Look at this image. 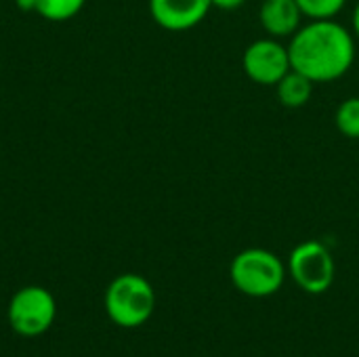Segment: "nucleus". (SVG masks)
<instances>
[{
    "label": "nucleus",
    "instance_id": "nucleus-9",
    "mask_svg": "<svg viewBox=\"0 0 359 357\" xmlns=\"http://www.w3.org/2000/svg\"><path fill=\"white\" fill-rule=\"evenodd\" d=\"M276 93H278V99L284 107L288 109H299V107H305L313 95V82L303 76L301 72L297 69H290L278 84H276Z\"/></svg>",
    "mask_w": 359,
    "mask_h": 357
},
{
    "label": "nucleus",
    "instance_id": "nucleus-15",
    "mask_svg": "<svg viewBox=\"0 0 359 357\" xmlns=\"http://www.w3.org/2000/svg\"><path fill=\"white\" fill-rule=\"evenodd\" d=\"M351 23H353V36L359 38V2L355 4V8H353V19H351Z\"/></svg>",
    "mask_w": 359,
    "mask_h": 357
},
{
    "label": "nucleus",
    "instance_id": "nucleus-14",
    "mask_svg": "<svg viewBox=\"0 0 359 357\" xmlns=\"http://www.w3.org/2000/svg\"><path fill=\"white\" fill-rule=\"evenodd\" d=\"M17 2V6L21 8V11H34L36 8V0H15Z\"/></svg>",
    "mask_w": 359,
    "mask_h": 357
},
{
    "label": "nucleus",
    "instance_id": "nucleus-6",
    "mask_svg": "<svg viewBox=\"0 0 359 357\" xmlns=\"http://www.w3.org/2000/svg\"><path fill=\"white\" fill-rule=\"evenodd\" d=\"M242 67L252 82L261 86H276L292 69L288 46L271 36L259 38L246 46L242 55Z\"/></svg>",
    "mask_w": 359,
    "mask_h": 357
},
{
    "label": "nucleus",
    "instance_id": "nucleus-3",
    "mask_svg": "<svg viewBox=\"0 0 359 357\" xmlns=\"http://www.w3.org/2000/svg\"><path fill=\"white\" fill-rule=\"evenodd\" d=\"M229 274L240 292L248 297H269L282 288L286 269L273 252L265 248H248L231 261Z\"/></svg>",
    "mask_w": 359,
    "mask_h": 357
},
{
    "label": "nucleus",
    "instance_id": "nucleus-12",
    "mask_svg": "<svg viewBox=\"0 0 359 357\" xmlns=\"http://www.w3.org/2000/svg\"><path fill=\"white\" fill-rule=\"evenodd\" d=\"M303 15L309 21L318 19H334L347 4V0H297Z\"/></svg>",
    "mask_w": 359,
    "mask_h": 357
},
{
    "label": "nucleus",
    "instance_id": "nucleus-2",
    "mask_svg": "<svg viewBox=\"0 0 359 357\" xmlns=\"http://www.w3.org/2000/svg\"><path fill=\"white\" fill-rule=\"evenodd\" d=\"M156 309V292L151 284L137 274H122L105 290L107 318L122 328L143 326Z\"/></svg>",
    "mask_w": 359,
    "mask_h": 357
},
{
    "label": "nucleus",
    "instance_id": "nucleus-7",
    "mask_svg": "<svg viewBox=\"0 0 359 357\" xmlns=\"http://www.w3.org/2000/svg\"><path fill=\"white\" fill-rule=\"evenodd\" d=\"M210 8V0H149L151 19L168 32H185L200 25Z\"/></svg>",
    "mask_w": 359,
    "mask_h": 357
},
{
    "label": "nucleus",
    "instance_id": "nucleus-4",
    "mask_svg": "<svg viewBox=\"0 0 359 357\" xmlns=\"http://www.w3.org/2000/svg\"><path fill=\"white\" fill-rule=\"evenodd\" d=\"M6 318L19 337H40L50 330L57 318L55 297L42 286H25L13 295Z\"/></svg>",
    "mask_w": 359,
    "mask_h": 357
},
{
    "label": "nucleus",
    "instance_id": "nucleus-1",
    "mask_svg": "<svg viewBox=\"0 0 359 357\" xmlns=\"http://www.w3.org/2000/svg\"><path fill=\"white\" fill-rule=\"evenodd\" d=\"M292 69L316 82L343 78L355 61V36L334 19L301 25L288 44Z\"/></svg>",
    "mask_w": 359,
    "mask_h": 357
},
{
    "label": "nucleus",
    "instance_id": "nucleus-13",
    "mask_svg": "<svg viewBox=\"0 0 359 357\" xmlns=\"http://www.w3.org/2000/svg\"><path fill=\"white\" fill-rule=\"evenodd\" d=\"M210 2L215 8H221V11H236L242 4H246V0H210Z\"/></svg>",
    "mask_w": 359,
    "mask_h": 357
},
{
    "label": "nucleus",
    "instance_id": "nucleus-5",
    "mask_svg": "<svg viewBox=\"0 0 359 357\" xmlns=\"http://www.w3.org/2000/svg\"><path fill=\"white\" fill-rule=\"evenodd\" d=\"M288 269L292 274V280L311 295L326 292L334 280V259L330 250L318 240L299 244L290 252Z\"/></svg>",
    "mask_w": 359,
    "mask_h": 357
},
{
    "label": "nucleus",
    "instance_id": "nucleus-10",
    "mask_svg": "<svg viewBox=\"0 0 359 357\" xmlns=\"http://www.w3.org/2000/svg\"><path fill=\"white\" fill-rule=\"evenodd\" d=\"M86 0H36V13L46 19V21H67L72 17H76Z\"/></svg>",
    "mask_w": 359,
    "mask_h": 357
},
{
    "label": "nucleus",
    "instance_id": "nucleus-8",
    "mask_svg": "<svg viewBox=\"0 0 359 357\" xmlns=\"http://www.w3.org/2000/svg\"><path fill=\"white\" fill-rule=\"evenodd\" d=\"M303 11L297 0H263L259 21L271 38H292L303 25Z\"/></svg>",
    "mask_w": 359,
    "mask_h": 357
},
{
    "label": "nucleus",
    "instance_id": "nucleus-11",
    "mask_svg": "<svg viewBox=\"0 0 359 357\" xmlns=\"http://www.w3.org/2000/svg\"><path fill=\"white\" fill-rule=\"evenodd\" d=\"M334 124L347 139H359V97H349L337 107Z\"/></svg>",
    "mask_w": 359,
    "mask_h": 357
}]
</instances>
